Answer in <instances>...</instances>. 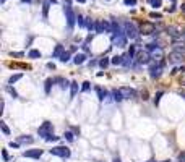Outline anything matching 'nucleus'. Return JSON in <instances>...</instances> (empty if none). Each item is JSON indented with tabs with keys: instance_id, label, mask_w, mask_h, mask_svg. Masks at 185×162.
<instances>
[{
	"instance_id": "obj_7",
	"label": "nucleus",
	"mask_w": 185,
	"mask_h": 162,
	"mask_svg": "<svg viewBox=\"0 0 185 162\" xmlns=\"http://www.w3.org/2000/svg\"><path fill=\"white\" fill-rule=\"evenodd\" d=\"M127 39H128V37H127L125 34H122V36H114L112 44H114L115 47H123V46L127 44Z\"/></svg>"
},
{
	"instance_id": "obj_4",
	"label": "nucleus",
	"mask_w": 185,
	"mask_h": 162,
	"mask_svg": "<svg viewBox=\"0 0 185 162\" xmlns=\"http://www.w3.org/2000/svg\"><path fill=\"white\" fill-rule=\"evenodd\" d=\"M50 133H52V123L46 122V123H44V125L39 128V135L44 136V138H47V136L50 135Z\"/></svg>"
},
{
	"instance_id": "obj_16",
	"label": "nucleus",
	"mask_w": 185,
	"mask_h": 162,
	"mask_svg": "<svg viewBox=\"0 0 185 162\" xmlns=\"http://www.w3.org/2000/svg\"><path fill=\"white\" fill-rule=\"evenodd\" d=\"M120 91H122V94H123V99H130L132 96H135V92H133L132 89H128V88H122Z\"/></svg>"
},
{
	"instance_id": "obj_29",
	"label": "nucleus",
	"mask_w": 185,
	"mask_h": 162,
	"mask_svg": "<svg viewBox=\"0 0 185 162\" xmlns=\"http://www.w3.org/2000/svg\"><path fill=\"white\" fill-rule=\"evenodd\" d=\"M99 65H101V67L102 68H106V67H107V65H109V60H107V58H101V60H99Z\"/></svg>"
},
{
	"instance_id": "obj_43",
	"label": "nucleus",
	"mask_w": 185,
	"mask_h": 162,
	"mask_svg": "<svg viewBox=\"0 0 185 162\" xmlns=\"http://www.w3.org/2000/svg\"><path fill=\"white\" fill-rule=\"evenodd\" d=\"M0 3H5V0H0Z\"/></svg>"
},
{
	"instance_id": "obj_42",
	"label": "nucleus",
	"mask_w": 185,
	"mask_h": 162,
	"mask_svg": "<svg viewBox=\"0 0 185 162\" xmlns=\"http://www.w3.org/2000/svg\"><path fill=\"white\" fill-rule=\"evenodd\" d=\"M114 162H120V159H114Z\"/></svg>"
},
{
	"instance_id": "obj_27",
	"label": "nucleus",
	"mask_w": 185,
	"mask_h": 162,
	"mask_svg": "<svg viewBox=\"0 0 185 162\" xmlns=\"http://www.w3.org/2000/svg\"><path fill=\"white\" fill-rule=\"evenodd\" d=\"M76 91H78V84H76V83H71V97H75Z\"/></svg>"
},
{
	"instance_id": "obj_33",
	"label": "nucleus",
	"mask_w": 185,
	"mask_h": 162,
	"mask_svg": "<svg viewBox=\"0 0 185 162\" xmlns=\"http://www.w3.org/2000/svg\"><path fill=\"white\" fill-rule=\"evenodd\" d=\"M177 162H185V153H180L177 157Z\"/></svg>"
},
{
	"instance_id": "obj_26",
	"label": "nucleus",
	"mask_w": 185,
	"mask_h": 162,
	"mask_svg": "<svg viewBox=\"0 0 185 162\" xmlns=\"http://www.w3.org/2000/svg\"><path fill=\"white\" fill-rule=\"evenodd\" d=\"M57 139H59V136L52 135V133H50V135H49V136L46 138V141H47V143H52V141H57Z\"/></svg>"
},
{
	"instance_id": "obj_31",
	"label": "nucleus",
	"mask_w": 185,
	"mask_h": 162,
	"mask_svg": "<svg viewBox=\"0 0 185 162\" xmlns=\"http://www.w3.org/2000/svg\"><path fill=\"white\" fill-rule=\"evenodd\" d=\"M65 138H67V141H70V143H71V141L75 139L73 133H70V131H67V133H65Z\"/></svg>"
},
{
	"instance_id": "obj_10",
	"label": "nucleus",
	"mask_w": 185,
	"mask_h": 162,
	"mask_svg": "<svg viewBox=\"0 0 185 162\" xmlns=\"http://www.w3.org/2000/svg\"><path fill=\"white\" fill-rule=\"evenodd\" d=\"M149 58H151V55H149L148 52H140L138 55H136V60H138V63H148Z\"/></svg>"
},
{
	"instance_id": "obj_8",
	"label": "nucleus",
	"mask_w": 185,
	"mask_h": 162,
	"mask_svg": "<svg viewBox=\"0 0 185 162\" xmlns=\"http://www.w3.org/2000/svg\"><path fill=\"white\" fill-rule=\"evenodd\" d=\"M172 47H174V50L176 52H180V54H184L185 55V41H174V44H172Z\"/></svg>"
},
{
	"instance_id": "obj_44",
	"label": "nucleus",
	"mask_w": 185,
	"mask_h": 162,
	"mask_svg": "<svg viewBox=\"0 0 185 162\" xmlns=\"http://www.w3.org/2000/svg\"><path fill=\"white\" fill-rule=\"evenodd\" d=\"M21 2H29V0H21Z\"/></svg>"
},
{
	"instance_id": "obj_6",
	"label": "nucleus",
	"mask_w": 185,
	"mask_h": 162,
	"mask_svg": "<svg viewBox=\"0 0 185 162\" xmlns=\"http://www.w3.org/2000/svg\"><path fill=\"white\" fill-rule=\"evenodd\" d=\"M184 57H185L184 54L176 52V50H174V52L169 55V62H170V63H182V62H184Z\"/></svg>"
},
{
	"instance_id": "obj_23",
	"label": "nucleus",
	"mask_w": 185,
	"mask_h": 162,
	"mask_svg": "<svg viewBox=\"0 0 185 162\" xmlns=\"http://www.w3.org/2000/svg\"><path fill=\"white\" fill-rule=\"evenodd\" d=\"M0 128H2V131H3V133H5V135H7V136H8V135H10V130H8V126H7V125H5V122H0Z\"/></svg>"
},
{
	"instance_id": "obj_9",
	"label": "nucleus",
	"mask_w": 185,
	"mask_h": 162,
	"mask_svg": "<svg viewBox=\"0 0 185 162\" xmlns=\"http://www.w3.org/2000/svg\"><path fill=\"white\" fill-rule=\"evenodd\" d=\"M111 25H112V34H114V36H122V34H125V33H123V29L119 26V23L115 21V20H112Z\"/></svg>"
},
{
	"instance_id": "obj_22",
	"label": "nucleus",
	"mask_w": 185,
	"mask_h": 162,
	"mask_svg": "<svg viewBox=\"0 0 185 162\" xmlns=\"http://www.w3.org/2000/svg\"><path fill=\"white\" fill-rule=\"evenodd\" d=\"M111 63H114V65H122V57H119V55H115V57H112Z\"/></svg>"
},
{
	"instance_id": "obj_36",
	"label": "nucleus",
	"mask_w": 185,
	"mask_h": 162,
	"mask_svg": "<svg viewBox=\"0 0 185 162\" xmlns=\"http://www.w3.org/2000/svg\"><path fill=\"white\" fill-rule=\"evenodd\" d=\"M81 89H83V91H88V89H90V83H83V88H81Z\"/></svg>"
},
{
	"instance_id": "obj_13",
	"label": "nucleus",
	"mask_w": 185,
	"mask_h": 162,
	"mask_svg": "<svg viewBox=\"0 0 185 162\" xmlns=\"http://www.w3.org/2000/svg\"><path fill=\"white\" fill-rule=\"evenodd\" d=\"M84 60H86V55H84V54H76L73 57V63L75 65H81Z\"/></svg>"
},
{
	"instance_id": "obj_21",
	"label": "nucleus",
	"mask_w": 185,
	"mask_h": 162,
	"mask_svg": "<svg viewBox=\"0 0 185 162\" xmlns=\"http://www.w3.org/2000/svg\"><path fill=\"white\" fill-rule=\"evenodd\" d=\"M33 138H31V136H20V143H21V144H25V143H33Z\"/></svg>"
},
{
	"instance_id": "obj_40",
	"label": "nucleus",
	"mask_w": 185,
	"mask_h": 162,
	"mask_svg": "<svg viewBox=\"0 0 185 162\" xmlns=\"http://www.w3.org/2000/svg\"><path fill=\"white\" fill-rule=\"evenodd\" d=\"M180 8H182V12H185V3H182V5H180Z\"/></svg>"
},
{
	"instance_id": "obj_45",
	"label": "nucleus",
	"mask_w": 185,
	"mask_h": 162,
	"mask_svg": "<svg viewBox=\"0 0 185 162\" xmlns=\"http://www.w3.org/2000/svg\"><path fill=\"white\" fill-rule=\"evenodd\" d=\"M182 83H184V84H185V80H184V81H182Z\"/></svg>"
},
{
	"instance_id": "obj_35",
	"label": "nucleus",
	"mask_w": 185,
	"mask_h": 162,
	"mask_svg": "<svg viewBox=\"0 0 185 162\" xmlns=\"http://www.w3.org/2000/svg\"><path fill=\"white\" fill-rule=\"evenodd\" d=\"M2 156H3V161H8V153H7L5 149L2 151Z\"/></svg>"
},
{
	"instance_id": "obj_15",
	"label": "nucleus",
	"mask_w": 185,
	"mask_h": 162,
	"mask_svg": "<svg viewBox=\"0 0 185 162\" xmlns=\"http://www.w3.org/2000/svg\"><path fill=\"white\" fill-rule=\"evenodd\" d=\"M132 58H133V55H132V54L123 55V57H122V65H123V67H128V65L132 63Z\"/></svg>"
},
{
	"instance_id": "obj_28",
	"label": "nucleus",
	"mask_w": 185,
	"mask_h": 162,
	"mask_svg": "<svg viewBox=\"0 0 185 162\" xmlns=\"http://www.w3.org/2000/svg\"><path fill=\"white\" fill-rule=\"evenodd\" d=\"M123 5H127V7H135V5H136V0H123Z\"/></svg>"
},
{
	"instance_id": "obj_11",
	"label": "nucleus",
	"mask_w": 185,
	"mask_h": 162,
	"mask_svg": "<svg viewBox=\"0 0 185 162\" xmlns=\"http://www.w3.org/2000/svg\"><path fill=\"white\" fill-rule=\"evenodd\" d=\"M141 31H143V34H154V33L157 34V31L154 29L153 25H143L141 26Z\"/></svg>"
},
{
	"instance_id": "obj_19",
	"label": "nucleus",
	"mask_w": 185,
	"mask_h": 162,
	"mask_svg": "<svg viewBox=\"0 0 185 162\" xmlns=\"http://www.w3.org/2000/svg\"><path fill=\"white\" fill-rule=\"evenodd\" d=\"M21 76H23L21 73H18V75H12V76L8 78V84H13V83H16V81H18Z\"/></svg>"
},
{
	"instance_id": "obj_32",
	"label": "nucleus",
	"mask_w": 185,
	"mask_h": 162,
	"mask_svg": "<svg viewBox=\"0 0 185 162\" xmlns=\"http://www.w3.org/2000/svg\"><path fill=\"white\" fill-rule=\"evenodd\" d=\"M76 18H78V25L83 28V26H84V20H83V16H81V15H78Z\"/></svg>"
},
{
	"instance_id": "obj_38",
	"label": "nucleus",
	"mask_w": 185,
	"mask_h": 162,
	"mask_svg": "<svg viewBox=\"0 0 185 162\" xmlns=\"http://www.w3.org/2000/svg\"><path fill=\"white\" fill-rule=\"evenodd\" d=\"M10 146H12V147H18L20 144H18V143H10Z\"/></svg>"
},
{
	"instance_id": "obj_24",
	"label": "nucleus",
	"mask_w": 185,
	"mask_h": 162,
	"mask_svg": "<svg viewBox=\"0 0 185 162\" xmlns=\"http://www.w3.org/2000/svg\"><path fill=\"white\" fill-rule=\"evenodd\" d=\"M68 58H70V54L68 52H63V54H60V62H68Z\"/></svg>"
},
{
	"instance_id": "obj_18",
	"label": "nucleus",
	"mask_w": 185,
	"mask_h": 162,
	"mask_svg": "<svg viewBox=\"0 0 185 162\" xmlns=\"http://www.w3.org/2000/svg\"><path fill=\"white\" fill-rule=\"evenodd\" d=\"M50 3H55V0H44V18H47V10Z\"/></svg>"
},
{
	"instance_id": "obj_14",
	"label": "nucleus",
	"mask_w": 185,
	"mask_h": 162,
	"mask_svg": "<svg viewBox=\"0 0 185 162\" xmlns=\"http://www.w3.org/2000/svg\"><path fill=\"white\" fill-rule=\"evenodd\" d=\"M167 33H169L170 36L174 37V39H179V37H182V36H180V33L177 31V28H174V26H169V28H167Z\"/></svg>"
},
{
	"instance_id": "obj_1",
	"label": "nucleus",
	"mask_w": 185,
	"mask_h": 162,
	"mask_svg": "<svg viewBox=\"0 0 185 162\" xmlns=\"http://www.w3.org/2000/svg\"><path fill=\"white\" fill-rule=\"evenodd\" d=\"M123 33H125V36L128 37V39H136V37L140 36L138 28L133 25L132 21H125V23H123Z\"/></svg>"
},
{
	"instance_id": "obj_5",
	"label": "nucleus",
	"mask_w": 185,
	"mask_h": 162,
	"mask_svg": "<svg viewBox=\"0 0 185 162\" xmlns=\"http://www.w3.org/2000/svg\"><path fill=\"white\" fill-rule=\"evenodd\" d=\"M25 157H31V159H39L42 156V149H29V151H25L23 153Z\"/></svg>"
},
{
	"instance_id": "obj_3",
	"label": "nucleus",
	"mask_w": 185,
	"mask_h": 162,
	"mask_svg": "<svg viewBox=\"0 0 185 162\" xmlns=\"http://www.w3.org/2000/svg\"><path fill=\"white\" fill-rule=\"evenodd\" d=\"M50 153L54 154V156H59V157H70V149L68 147H65V146H55V147H52L50 149Z\"/></svg>"
},
{
	"instance_id": "obj_2",
	"label": "nucleus",
	"mask_w": 185,
	"mask_h": 162,
	"mask_svg": "<svg viewBox=\"0 0 185 162\" xmlns=\"http://www.w3.org/2000/svg\"><path fill=\"white\" fill-rule=\"evenodd\" d=\"M63 12H65V16H67V25H68V28H73V25H75V21H76V16H75V13H73V10H71V7H70V3H65L63 5Z\"/></svg>"
},
{
	"instance_id": "obj_37",
	"label": "nucleus",
	"mask_w": 185,
	"mask_h": 162,
	"mask_svg": "<svg viewBox=\"0 0 185 162\" xmlns=\"http://www.w3.org/2000/svg\"><path fill=\"white\" fill-rule=\"evenodd\" d=\"M149 16H151V18H161V15H159V13H151Z\"/></svg>"
},
{
	"instance_id": "obj_39",
	"label": "nucleus",
	"mask_w": 185,
	"mask_h": 162,
	"mask_svg": "<svg viewBox=\"0 0 185 162\" xmlns=\"http://www.w3.org/2000/svg\"><path fill=\"white\" fill-rule=\"evenodd\" d=\"M179 94H180V96H184V97H185V89H180V91H179Z\"/></svg>"
},
{
	"instance_id": "obj_30",
	"label": "nucleus",
	"mask_w": 185,
	"mask_h": 162,
	"mask_svg": "<svg viewBox=\"0 0 185 162\" xmlns=\"http://www.w3.org/2000/svg\"><path fill=\"white\" fill-rule=\"evenodd\" d=\"M7 91H8L10 94L13 96V97H18V94H16V91H15V89L12 88V86H7Z\"/></svg>"
},
{
	"instance_id": "obj_41",
	"label": "nucleus",
	"mask_w": 185,
	"mask_h": 162,
	"mask_svg": "<svg viewBox=\"0 0 185 162\" xmlns=\"http://www.w3.org/2000/svg\"><path fill=\"white\" fill-rule=\"evenodd\" d=\"M76 2H80V3H84V2H86V0H76Z\"/></svg>"
},
{
	"instance_id": "obj_25",
	"label": "nucleus",
	"mask_w": 185,
	"mask_h": 162,
	"mask_svg": "<svg viewBox=\"0 0 185 162\" xmlns=\"http://www.w3.org/2000/svg\"><path fill=\"white\" fill-rule=\"evenodd\" d=\"M148 3H151L154 8H159L161 7V0H148Z\"/></svg>"
},
{
	"instance_id": "obj_17",
	"label": "nucleus",
	"mask_w": 185,
	"mask_h": 162,
	"mask_svg": "<svg viewBox=\"0 0 185 162\" xmlns=\"http://www.w3.org/2000/svg\"><path fill=\"white\" fill-rule=\"evenodd\" d=\"M112 97H114V101H115V102H120L122 99H123L122 91H112Z\"/></svg>"
},
{
	"instance_id": "obj_34",
	"label": "nucleus",
	"mask_w": 185,
	"mask_h": 162,
	"mask_svg": "<svg viewBox=\"0 0 185 162\" xmlns=\"http://www.w3.org/2000/svg\"><path fill=\"white\" fill-rule=\"evenodd\" d=\"M161 96H162V92H157V96H156V99H154V104H159V97H161Z\"/></svg>"
},
{
	"instance_id": "obj_46",
	"label": "nucleus",
	"mask_w": 185,
	"mask_h": 162,
	"mask_svg": "<svg viewBox=\"0 0 185 162\" xmlns=\"http://www.w3.org/2000/svg\"><path fill=\"white\" fill-rule=\"evenodd\" d=\"M164 162H169V161H164Z\"/></svg>"
},
{
	"instance_id": "obj_20",
	"label": "nucleus",
	"mask_w": 185,
	"mask_h": 162,
	"mask_svg": "<svg viewBox=\"0 0 185 162\" xmlns=\"http://www.w3.org/2000/svg\"><path fill=\"white\" fill-rule=\"evenodd\" d=\"M29 58H41V55H42V54H41L39 52V50H29Z\"/></svg>"
},
{
	"instance_id": "obj_12",
	"label": "nucleus",
	"mask_w": 185,
	"mask_h": 162,
	"mask_svg": "<svg viewBox=\"0 0 185 162\" xmlns=\"http://www.w3.org/2000/svg\"><path fill=\"white\" fill-rule=\"evenodd\" d=\"M151 78H157L161 75V65H151Z\"/></svg>"
}]
</instances>
